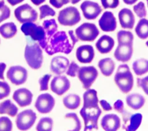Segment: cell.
<instances>
[{
    "mask_svg": "<svg viewBox=\"0 0 148 131\" xmlns=\"http://www.w3.org/2000/svg\"><path fill=\"white\" fill-rule=\"evenodd\" d=\"M73 48L72 44L70 43L66 32L65 31H57L48 40L45 51L49 55L57 53L68 54L71 53Z\"/></svg>",
    "mask_w": 148,
    "mask_h": 131,
    "instance_id": "cell-1",
    "label": "cell"
},
{
    "mask_svg": "<svg viewBox=\"0 0 148 131\" xmlns=\"http://www.w3.org/2000/svg\"><path fill=\"white\" fill-rule=\"evenodd\" d=\"M98 67L103 75L109 77L112 74L115 68L114 61L110 58H105L98 62Z\"/></svg>",
    "mask_w": 148,
    "mask_h": 131,
    "instance_id": "cell-26",
    "label": "cell"
},
{
    "mask_svg": "<svg viewBox=\"0 0 148 131\" xmlns=\"http://www.w3.org/2000/svg\"><path fill=\"white\" fill-rule=\"evenodd\" d=\"M69 65L68 59L63 56H56L52 58L50 63L51 71L60 75L66 72Z\"/></svg>",
    "mask_w": 148,
    "mask_h": 131,
    "instance_id": "cell-21",
    "label": "cell"
},
{
    "mask_svg": "<svg viewBox=\"0 0 148 131\" xmlns=\"http://www.w3.org/2000/svg\"><path fill=\"white\" fill-rule=\"evenodd\" d=\"M148 1V0H146V1Z\"/></svg>",
    "mask_w": 148,
    "mask_h": 131,
    "instance_id": "cell-57",
    "label": "cell"
},
{
    "mask_svg": "<svg viewBox=\"0 0 148 131\" xmlns=\"http://www.w3.org/2000/svg\"><path fill=\"white\" fill-rule=\"evenodd\" d=\"M6 65L4 62H0V79L1 80H4V71L6 69Z\"/></svg>",
    "mask_w": 148,
    "mask_h": 131,
    "instance_id": "cell-49",
    "label": "cell"
},
{
    "mask_svg": "<svg viewBox=\"0 0 148 131\" xmlns=\"http://www.w3.org/2000/svg\"><path fill=\"white\" fill-rule=\"evenodd\" d=\"M114 81L119 89L124 93H128L134 85V77L127 64L119 66L114 74Z\"/></svg>",
    "mask_w": 148,
    "mask_h": 131,
    "instance_id": "cell-2",
    "label": "cell"
},
{
    "mask_svg": "<svg viewBox=\"0 0 148 131\" xmlns=\"http://www.w3.org/2000/svg\"><path fill=\"white\" fill-rule=\"evenodd\" d=\"M114 46V40L110 36L102 35L96 42L95 47L97 50L101 54L109 53Z\"/></svg>",
    "mask_w": 148,
    "mask_h": 131,
    "instance_id": "cell-23",
    "label": "cell"
},
{
    "mask_svg": "<svg viewBox=\"0 0 148 131\" xmlns=\"http://www.w3.org/2000/svg\"><path fill=\"white\" fill-rule=\"evenodd\" d=\"M0 42H1V40H0Z\"/></svg>",
    "mask_w": 148,
    "mask_h": 131,
    "instance_id": "cell-58",
    "label": "cell"
},
{
    "mask_svg": "<svg viewBox=\"0 0 148 131\" xmlns=\"http://www.w3.org/2000/svg\"><path fill=\"white\" fill-rule=\"evenodd\" d=\"M98 75L97 69L93 66L80 68L77 76L84 89H88L95 81Z\"/></svg>",
    "mask_w": 148,
    "mask_h": 131,
    "instance_id": "cell-9",
    "label": "cell"
},
{
    "mask_svg": "<svg viewBox=\"0 0 148 131\" xmlns=\"http://www.w3.org/2000/svg\"><path fill=\"white\" fill-rule=\"evenodd\" d=\"M132 69L137 76H142L148 72V60L143 58L138 59L132 63Z\"/></svg>",
    "mask_w": 148,
    "mask_h": 131,
    "instance_id": "cell-30",
    "label": "cell"
},
{
    "mask_svg": "<svg viewBox=\"0 0 148 131\" xmlns=\"http://www.w3.org/2000/svg\"><path fill=\"white\" fill-rule=\"evenodd\" d=\"M80 9L84 17L87 20L95 19L102 12L99 5L90 1H85L80 5Z\"/></svg>",
    "mask_w": 148,
    "mask_h": 131,
    "instance_id": "cell-14",
    "label": "cell"
},
{
    "mask_svg": "<svg viewBox=\"0 0 148 131\" xmlns=\"http://www.w3.org/2000/svg\"><path fill=\"white\" fill-rule=\"evenodd\" d=\"M21 30L27 36H29L32 40L38 41L40 46L45 49L47 42L46 34L42 26L38 25L33 22L23 23L21 26Z\"/></svg>",
    "mask_w": 148,
    "mask_h": 131,
    "instance_id": "cell-3",
    "label": "cell"
},
{
    "mask_svg": "<svg viewBox=\"0 0 148 131\" xmlns=\"http://www.w3.org/2000/svg\"><path fill=\"white\" fill-rule=\"evenodd\" d=\"M75 34L82 41L92 42L99 35V31L94 24L84 23L76 29Z\"/></svg>",
    "mask_w": 148,
    "mask_h": 131,
    "instance_id": "cell-7",
    "label": "cell"
},
{
    "mask_svg": "<svg viewBox=\"0 0 148 131\" xmlns=\"http://www.w3.org/2000/svg\"><path fill=\"white\" fill-rule=\"evenodd\" d=\"M80 69V66L74 61H72L68 66V70L66 72V74L71 77H75L78 73Z\"/></svg>",
    "mask_w": 148,
    "mask_h": 131,
    "instance_id": "cell-41",
    "label": "cell"
},
{
    "mask_svg": "<svg viewBox=\"0 0 148 131\" xmlns=\"http://www.w3.org/2000/svg\"><path fill=\"white\" fill-rule=\"evenodd\" d=\"M95 55L94 48L91 45L79 46L76 51L77 59L82 63H89L92 62Z\"/></svg>",
    "mask_w": 148,
    "mask_h": 131,
    "instance_id": "cell-18",
    "label": "cell"
},
{
    "mask_svg": "<svg viewBox=\"0 0 148 131\" xmlns=\"http://www.w3.org/2000/svg\"><path fill=\"white\" fill-rule=\"evenodd\" d=\"M121 27L125 29H132L135 24V17L132 12L128 8L120 10L118 14Z\"/></svg>",
    "mask_w": 148,
    "mask_h": 131,
    "instance_id": "cell-22",
    "label": "cell"
},
{
    "mask_svg": "<svg viewBox=\"0 0 148 131\" xmlns=\"http://www.w3.org/2000/svg\"><path fill=\"white\" fill-rule=\"evenodd\" d=\"M81 20L80 12L74 6H69L60 10L58 16V21L61 25L73 26Z\"/></svg>",
    "mask_w": 148,
    "mask_h": 131,
    "instance_id": "cell-6",
    "label": "cell"
},
{
    "mask_svg": "<svg viewBox=\"0 0 148 131\" xmlns=\"http://www.w3.org/2000/svg\"><path fill=\"white\" fill-rule=\"evenodd\" d=\"M49 2L54 8L59 9L70 2V0H50Z\"/></svg>",
    "mask_w": 148,
    "mask_h": 131,
    "instance_id": "cell-45",
    "label": "cell"
},
{
    "mask_svg": "<svg viewBox=\"0 0 148 131\" xmlns=\"http://www.w3.org/2000/svg\"><path fill=\"white\" fill-rule=\"evenodd\" d=\"M24 1V0H7L8 2L12 6L16 5L17 4H18Z\"/></svg>",
    "mask_w": 148,
    "mask_h": 131,
    "instance_id": "cell-50",
    "label": "cell"
},
{
    "mask_svg": "<svg viewBox=\"0 0 148 131\" xmlns=\"http://www.w3.org/2000/svg\"><path fill=\"white\" fill-rule=\"evenodd\" d=\"M147 6H148V1H147Z\"/></svg>",
    "mask_w": 148,
    "mask_h": 131,
    "instance_id": "cell-56",
    "label": "cell"
},
{
    "mask_svg": "<svg viewBox=\"0 0 148 131\" xmlns=\"http://www.w3.org/2000/svg\"><path fill=\"white\" fill-rule=\"evenodd\" d=\"M118 44H129L133 45L134 35L131 32L120 30L117 34Z\"/></svg>",
    "mask_w": 148,
    "mask_h": 131,
    "instance_id": "cell-33",
    "label": "cell"
},
{
    "mask_svg": "<svg viewBox=\"0 0 148 131\" xmlns=\"http://www.w3.org/2000/svg\"><path fill=\"white\" fill-rule=\"evenodd\" d=\"M99 26L104 32H113L117 27L116 19L113 13L109 11L105 12L98 21Z\"/></svg>",
    "mask_w": 148,
    "mask_h": 131,
    "instance_id": "cell-16",
    "label": "cell"
},
{
    "mask_svg": "<svg viewBox=\"0 0 148 131\" xmlns=\"http://www.w3.org/2000/svg\"><path fill=\"white\" fill-rule=\"evenodd\" d=\"M10 92V87L8 83L0 81V100L8 96Z\"/></svg>",
    "mask_w": 148,
    "mask_h": 131,
    "instance_id": "cell-39",
    "label": "cell"
},
{
    "mask_svg": "<svg viewBox=\"0 0 148 131\" xmlns=\"http://www.w3.org/2000/svg\"><path fill=\"white\" fill-rule=\"evenodd\" d=\"M97 92L94 89H87L83 93V106L84 107H94L98 106Z\"/></svg>",
    "mask_w": 148,
    "mask_h": 131,
    "instance_id": "cell-24",
    "label": "cell"
},
{
    "mask_svg": "<svg viewBox=\"0 0 148 131\" xmlns=\"http://www.w3.org/2000/svg\"><path fill=\"white\" fill-rule=\"evenodd\" d=\"M71 83L68 78L65 76H57L54 77L51 81V90L56 94L61 96L69 90Z\"/></svg>",
    "mask_w": 148,
    "mask_h": 131,
    "instance_id": "cell-15",
    "label": "cell"
},
{
    "mask_svg": "<svg viewBox=\"0 0 148 131\" xmlns=\"http://www.w3.org/2000/svg\"><path fill=\"white\" fill-rule=\"evenodd\" d=\"M146 46L148 47V41H147V42H146Z\"/></svg>",
    "mask_w": 148,
    "mask_h": 131,
    "instance_id": "cell-55",
    "label": "cell"
},
{
    "mask_svg": "<svg viewBox=\"0 0 148 131\" xmlns=\"http://www.w3.org/2000/svg\"><path fill=\"white\" fill-rule=\"evenodd\" d=\"M46 0H31L32 3H34L36 6H38L42 3H43Z\"/></svg>",
    "mask_w": 148,
    "mask_h": 131,
    "instance_id": "cell-51",
    "label": "cell"
},
{
    "mask_svg": "<svg viewBox=\"0 0 148 131\" xmlns=\"http://www.w3.org/2000/svg\"><path fill=\"white\" fill-rule=\"evenodd\" d=\"M53 126V121L50 117H43L39 121L36 129L38 131H51Z\"/></svg>",
    "mask_w": 148,
    "mask_h": 131,
    "instance_id": "cell-34",
    "label": "cell"
},
{
    "mask_svg": "<svg viewBox=\"0 0 148 131\" xmlns=\"http://www.w3.org/2000/svg\"><path fill=\"white\" fill-rule=\"evenodd\" d=\"M80 98L79 95L71 93L66 95L63 99V104L65 107L70 110L77 108L80 104Z\"/></svg>",
    "mask_w": 148,
    "mask_h": 131,
    "instance_id": "cell-29",
    "label": "cell"
},
{
    "mask_svg": "<svg viewBox=\"0 0 148 131\" xmlns=\"http://www.w3.org/2000/svg\"><path fill=\"white\" fill-rule=\"evenodd\" d=\"M137 85L148 95V76L143 78H138Z\"/></svg>",
    "mask_w": 148,
    "mask_h": 131,
    "instance_id": "cell-42",
    "label": "cell"
},
{
    "mask_svg": "<svg viewBox=\"0 0 148 131\" xmlns=\"http://www.w3.org/2000/svg\"><path fill=\"white\" fill-rule=\"evenodd\" d=\"M51 77V74H45L39 80L40 91H47L49 88V81Z\"/></svg>",
    "mask_w": 148,
    "mask_h": 131,
    "instance_id": "cell-40",
    "label": "cell"
},
{
    "mask_svg": "<svg viewBox=\"0 0 148 131\" xmlns=\"http://www.w3.org/2000/svg\"><path fill=\"white\" fill-rule=\"evenodd\" d=\"M33 95L28 89L25 88L16 90L13 94V100L20 107H25L31 104Z\"/></svg>",
    "mask_w": 148,
    "mask_h": 131,
    "instance_id": "cell-17",
    "label": "cell"
},
{
    "mask_svg": "<svg viewBox=\"0 0 148 131\" xmlns=\"http://www.w3.org/2000/svg\"><path fill=\"white\" fill-rule=\"evenodd\" d=\"M18 112L17 107L10 99H7L0 103V114H6L11 117H14Z\"/></svg>",
    "mask_w": 148,
    "mask_h": 131,
    "instance_id": "cell-27",
    "label": "cell"
},
{
    "mask_svg": "<svg viewBox=\"0 0 148 131\" xmlns=\"http://www.w3.org/2000/svg\"><path fill=\"white\" fill-rule=\"evenodd\" d=\"M10 16V10L8 6L4 5L0 8V23L9 18Z\"/></svg>",
    "mask_w": 148,
    "mask_h": 131,
    "instance_id": "cell-44",
    "label": "cell"
},
{
    "mask_svg": "<svg viewBox=\"0 0 148 131\" xmlns=\"http://www.w3.org/2000/svg\"><path fill=\"white\" fill-rule=\"evenodd\" d=\"M99 103L102 107V108H103V110L105 111H110L112 110V108L110 106V104L105 100H101L99 101Z\"/></svg>",
    "mask_w": 148,
    "mask_h": 131,
    "instance_id": "cell-47",
    "label": "cell"
},
{
    "mask_svg": "<svg viewBox=\"0 0 148 131\" xmlns=\"http://www.w3.org/2000/svg\"><path fill=\"white\" fill-rule=\"evenodd\" d=\"M36 115L32 110L27 109L20 113L16 120L17 128L20 130H27L35 123Z\"/></svg>",
    "mask_w": 148,
    "mask_h": 131,
    "instance_id": "cell-10",
    "label": "cell"
},
{
    "mask_svg": "<svg viewBox=\"0 0 148 131\" xmlns=\"http://www.w3.org/2000/svg\"><path fill=\"white\" fill-rule=\"evenodd\" d=\"M113 107H114V109L116 110L117 112L120 113H122L124 110L123 102L120 99L117 100L113 104Z\"/></svg>",
    "mask_w": 148,
    "mask_h": 131,
    "instance_id": "cell-46",
    "label": "cell"
},
{
    "mask_svg": "<svg viewBox=\"0 0 148 131\" xmlns=\"http://www.w3.org/2000/svg\"><path fill=\"white\" fill-rule=\"evenodd\" d=\"M101 2L104 9H114L119 5V0H101Z\"/></svg>",
    "mask_w": 148,
    "mask_h": 131,
    "instance_id": "cell-43",
    "label": "cell"
},
{
    "mask_svg": "<svg viewBox=\"0 0 148 131\" xmlns=\"http://www.w3.org/2000/svg\"><path fill=\"white\" fill-rule=\"evenodd\" d=\"M14 14L16 19L22 24L35 22L38 18L37 12L28 3L18 6L15 9Z\"/></svg>",
    "mask_w": 148,
    "mask_h": 131,
    "instance_id": "cell-8",
    "label": "cell"
},
{
    "mask_svg": "<svg viewBox=\"0 0 148 131\" xmlns=\"http://www.w3.org/2000/svg\"><path fill=\"white\" fill-rule=\"evenodd\" d=\"M120 125L121 121L119 117L114 114H106L101 121V125L106 131L117 130L120 128Z\"/></svg>",
    "mask_w": 148,
    "mask_h": 131,
    "instance_id": "cell-19",
    "label": "cell"
},
{
    "mask_svg": "<svg viewBox=\"0 0 148 131\" xmlns=\"http://www.w3.org/2000/svg\"><path fill=\"white\" fill-rule=\"evenodd\" d=\"M6 76L12 84L16 85H21L27 79V70L21 66H13L8 69Z\"/></svg>",
    "mask_w": 148,
    "mask_h": 131,
    "instance_id": "cell-11",
    "label": "cell"
},
{
    "mask_svg": "<svg viewBox=\"0 0 148 131\" xmlns=\"http://www.w3.org/2000/svg\"><path fill=\"white\" fill-rule=\"evenodd\" d=\"M55 105V99L53 96L48 93L39 95L35 103V107L38 112L42 114L50 113Z\"/></svg>",
    "mask_w": 148,
    "mask_h": 131,
    "instance_id": "cell-12",
    "label": "cell"
},
{
    "mask_svg": "<svg viewBox=\"0 0 148 131\" xmlns=\"http://www.w3.org/2000/svg\"><path fill=\"white\" fill-rule=\"evenodd\" d=\"M24 58L28 66L33 69H39L43 63V52L39 44H27L25 47Z\"/></svg>",
    "mask_w": 148,
    "mask_h": 131,
    "instance_id": "cell-4",
    "label": "cell"
},
{
    "mask_svg": "<svg viewBox=\"0 0 148 131\" xmlns=\"http://www.w3.org/2000/svg\"><path fill=\"white\" fill-rule=\"evenodd\" d=\"M81 0H70V2L72 4H76L77 3H78L79 2H80Z\"/></svg>",
    "mask_w": 148,
    "mask_h": 131,
    "instance_id": "cell-53",
    "label": "cell"
},
{
    "mask_svg": "<svg viewBox=\"0 0 148 131\" xmlns=\"http://www.w3.org/2000/svg\"><path fill=\"white\" fill-rule=\"evenodd\" d=\"M123 2L127 5H133L138 0H123Z\"/></svg>",
    "mask_w": 148,
    "mask_h": 131,
    "instance_id": "cell-52",
    "label": "cell"
},
{
    "mask_svg": "<svg viewBox=\"0 0 148 131\" xmlns=\"http://www.w3.org/2000/svg\"><path fill=\"white\" fill-rule=\"evenodd\" d=\"M65 117L66 119H69L72 121L73 123V128L72 129V130L79 131L80 130L82 127L81 122L76 113H70L66 114L65 115Z\"/></svg>",
    "mask_w": 148,
    "mask_h": 131,
    "instance_id": "cell-35",
    "label": "cell"
},
{
    "mask_svg": "<svg viewBox=\"0 0 148 131\" xmlns=\"http://www.w3.org/2000/svg\"><path fill=\"white\" fill-rule=\"evenodd\" d=\"M42 27L46 32L47 42L48 40L57 32L58 25L54 19H49L46 20L43 22Z\"/></svg>",
    "mask_w": 148,
    "mask_h": 131,
    "instance_id": "cell-32",
    "label": "cell"
},
{
    "mask_svg": "<svg viewBox=\"0 0 148 131\" xmlns=\"http://www.w3.org/2000/svg\"><path fill=\"white\" fill-rule=\"evenodd\" d=\"M123 117V128L127 131H135L139 127L142 119L140 113L130 114L125 111L121 113Z\"/></svg>",
    "mask_w": 148,
    "mask_h": 131,
    "instance_id": "cell-13",
    "label": "cell"
},
{
    "mask_svg": "<svg viewBox=\"0 0 148 131\" xmlns=\"http://www.w3.org/2000/svg\"><path fill=\"white\" fill-rule=\"evenodd\" d=\"M127 105L134 110L142 108L145 103V98L139 93H131L126 97Z\"/></svg>",
    "mask_w": 148,
    "mask_h": 131,
    "instance_id": "cell-25",
    "label": "cell"
},
{
    "mask_svg": "<svg viewBox=\"0 0 148 131\" xmlns=\"http://www.w3.org/2000/svg\"><path fill=\"white\" fill-rule=\"evenodd\" d=\"M17 27L14 23L9 22L0 26V34L5 39H10L17 33Z\"/></svg>",
    "mask_w": 148,
    "mask_h": 131,
    "instance_id": "cell-28",
    "label": "cell"
},
{
    "mask_svg": "<svg viewBox=\"0 0 148 131\" xmlns=\"http://www.w3.org/2000/svg\"><path fill=\"white\" fill-rule=\"evenodd\" d=\"M40 11V19H43L47 16H54L56 12L47 5H42L39 7Z\"/></svg>",
    "mask_w": 148,
    "mask_h": 131,
    "instance_id": "cell-36",
    "label": "cell"
},
{
    "mask_svg": "<svg viewBox=\"0 0 148 131\" xmlns=\"http://www.w3.org/2000/svg\"><path fill=\"white\" fill-rule=\"evenodd\" d=\"M135 31L137 36L141 39L148 38V20L142 18L138 23Z\"/></svg>",
    "mask_w": 148,
    "mask_h": 131,
    "instance_id": "cell-31",
    "label": "cell"
},
{
    "mask_svg": "<svg viewBox=\"0 0 148 131\" xmlns=\"http://www.w3.org/2000/svg\"><path fill=\"white\" fill-rule=\"evenodd\" d=\"M133 10L138 17L145 18L146 16V10L145 3L143 2H139L133 6Z\"/></svg>",
    "mask_w": 148,
    "mask_h": 131,
    "instance_id": "cell-38",
    "label": "cell"
},
{
    "mask_svg": "<svg viewBox=\"0 0 148 131\" xmlns=\"http://www.w3.org/2000/svg\"><path fill=\"white\" fill-rule=\"evenodd\" d=\"M68 34L71 38V39L72 40V46L73 47H74L75 44L78 42V38L76 37V36H75L74 35L73 33V31L72 30H69L68 31Z\"/></svg>",
    "mask_w": 148,
    "mask_h": 131,
    "instance_id": "cell-48",
    "label": "cell"
},
{
    "mask_svg": "<svg viewBox=\"0 0 148 131\" xmlns=\"http://www.w3.org/2000/svg\"><path fill=\"white\" fill-rule=\"evenodd\" d=\"M132 53V44H118L114 52V57L118 61L126 62L131 58Z\"/></svg>",
    "mask_w": 148,
    "mask_h": 131,
    "instance_id": "cell-20",
    "label": "cell"
},
{
    "mask_svg": "<svg viewBox=\"0 0 148 131\" xmlns=\"http://www.w3.org/2000/svg\"><path fill=\"white\" fill-rule=\"evenodd\" d=\"M13 125L11 120L7 117H0V131H10Z\"/></svg>",
    "mask_w": 148,
    "mask_h": 131,
    "instance_id": "cell-37",
    "label": "cell"
},
{
    "mask_svg": "<svg viewBox=\"0 0 148 131\" xmlns=\"http://www.w3.org/2000/svg\"><path fill=\"white\" fill-rule=\"evenodd\" d=\"M5 5V1L4 0H0V8L2 7Z\"/></svg>",
    "mask_w": 148,
    "mask_h": 131,
    "instance_id": "cell-54",
    "label": "cell"
},
{
    "mask_svg": "<svg viewBox=\"0 0 148 131\" xmlns=\"http://www.w3.org/2000/svg\"><path fill=\"white\" fill-rule=\"evenodd\" d=\"M101 113L102 111L99 106L94 107H83L81 108L80 114L84 121V131L98 129V120Z\"/></svg>",
    "mask_w": 148,
    "mask_h": 131,
    "instance_id": "cell-5",
    "label": "cell"
}]
</instances>
